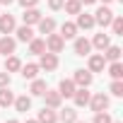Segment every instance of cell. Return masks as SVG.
Returning <instances> with one entry per match:
<instances>
[{
    "instance_id": "1",
    "label": "cell",
    "mask_w": 123,
    "mask_h": 123,
    "mask_svg": "<svg viewBox=\"0 0 123 123\" xmlns=\"http://www.w3.org/2000/svg\"><path fill=\"white\" fill-rule=\"evenodd\" d=\"M63 48H65V39L60 34H48L46 36V51L48 53H60Z\"/></svg>"
},
{
    "instance_id": "2",
    "label": "cell",
    "mask_w": 123,
    "mask_h": 123,
    "mask_svg": "<svg viewBox=\"0 0 123 123\" xmlns=\"http://www.w3.org/2000/svg\"><path fill=\"white\" fill-rule=\"evenodd\" d=\"M39 68H43L46 73H53V70L58 68V53L43 51V53H41V60H39Z\"/></svg>"
},
{
    "instance_id": "3",
    "label": "cell",
    "mask_w": 123,
    "mask_h": 123,
    "mask_svg": "<svg viewBox=\"0 0 123 123\" xmlns=\"http://www.w3.org/2000/svg\"><path fill=\"white\" fill-rule=\"evenodd\" d=\"M109 97L104 94V92H99V94H94V97H89V106H92V111L97 113V111H106L109 109Z\"/></svg>"
},
{
    "instance_id": "4",
    "label": "cell",
    "mask_w": 123,
    "mask_h": 123,
    "mask_svg": "<svg viewBox=\"0 0 123 123\" xmlns=\"http://www.w3.org/2000/svg\"><path fill=\"white\" fill-rule=\"evenodd\" d=\"M111 19H113V12H111V7H99L97 12H94V24H101V27H109L111 24Z\"/></svg>"
},
{
    "instance_id": "5",
    "label": "cell",
    "mask_w": 123,
    "mask_h": 123,
    "mask_svg": "<svg viewBox=\"0 0 123 123\" xmlns=\"http://www.w3.org/2000/svg\"><path fill=\"white\" fill-rule=\"evenodd\" d=\"M41 97L46 99V106H48V109H60V101H63V97H60L58 89H46Z\"/></svg>"
},
{
    "instance_id": "6",
    "label": "cell",
    "mask_w": 123,
    "mask_h": 123,
    "mask_svg": "<svg viewBox=\"0 0 123 123\" xmlns=\"http://www.w3.org/2000/svg\"><path fill=\"white\" fill-rule=\"evenodd\" d=\"M104 68H106V58H104V53H94V55H89V73H104Z\"/></svg>"
},
{
    "instance_id": "7",
    "label": "cell",
    "mask_w": 123,
    "mask_h": 123,
    "mask_svg": "<svg viewBox=\"0 0 123 123\" xmlns=\"http://www.w3.org/2000/svg\"><path fill=\"white\" fill-rule=\"evenodd\" d=\"M73 82H75L77 87H89V85H92V73H89V70H75Z\"/></svg>"
},
{
    "instance_id": "8",
    "label": "cell",
    "mask_w": 123,
    "mask_h": 123,
    "mask_svg": "<svg viewBox=\"0 0 123 123\" xmlns=\"http://www.w3.org/2000/svg\"><path fill=\"white\" fill-rule=\"evenodd\" d=\"M22 19H24V24H39V19H41V12L36 10V7H24V15H22Z\"/></svg>"
},
{
    "instance_id": "9",
    "label": "cell",
    "mask_w": 123,
    "mask_h": 123,
    "mask_svg": "<svg viewBox=\"0 0 123 123\" xmlns=\"http://www.w3.org/2000/svg\"><path fill=\"white\" fill-rule=\"evenodd\" d=\"M39 123H58V113L53 111V109H48V106H43L41 111H39V118H36Z\"/></svg>"
},
{
    "instance_id": "10",
    "label": "cell",
    "mask_w": 123,
    "mask_h": 123,
    "mask_svg": "<svg viewBox=\"0 0 123 123\" xmlns=\"http://www.w3.org/2000/svg\"><path fill=\"white\" fill-rule=\"evenodd\" d=\"M12 31H15V17L0 15V34H12Z\"/></svg>"
},
{
    "instance_id": "11",
    "label": "cell",
    "mask_w": 123,
    "mask_h": 123,
    "mask_svg": "<svg viewBox=\"0 0 123 123\" xmlns=\"http://www.w3.org/2000/svg\"><path fill=\"white\" fill-rule=\"evenodd\" d=\"M15 46H17V41L12 39V36H3V39H0V53H5V55H12L15 53Z\"/></svg>"
},
{
    "instance_id": "12",
    "label": "cell",
    "mask_w": 123,
    "mask_h": 123,
    "mask_svg": "<svg viewBox=\"0 0 123 123\" xmlns=\"http://www.w3.org/2000/svg\"><path fill=\"white\" fill-rule=\"evenodd\" d=\"M89 51H92V41H87V39H75V55H89Z\"/></svg>"
},
{
    "instance_id": "13",
    "label": "cell",
    "mask_w": 123,
    "mask_h": 123,
    "mask_svg": "<svg viewBox=\"0 0 123 123\" xmlns=\"http://www.w3.org/2000/svg\"><path fill=\"white\" fill-rule=\"evenodd\" d=\"M89 92H87V87H80V89H75V94H73V99H75V106H87L89 104Z\"/></svg>"
},
{
    "instance_id": "14",
    "label": "cell",
    "mask_w": 123,
    "mask_h": 123,
    "mask_svg": "<svg viewBox=\"0 0 123 123\" xmlns=\"http://www.w3.org/2000/svg\"><path fill=\"white\" fill-rule=\"evenodd\" d=\"M75 89H77V85H75L73 80H60V85H58L60 97H73V94H75Z\"/></svg>"
},
{
    "instance_id": "15",
    "label": "cell",
    "mask_w": 123,
    "mask_h": 123,
    "mask_svg": "<svg viewBox=\"0 0 123 123\" xmlns=\"http://www.w3.org/2000/svg\"><path fill=\"white\" fill-rule=\"evenodd\" d=\"M77 29H92L94 27V15H87V12H80L77 15Z\"/></svg>"
},
{
    "instance_id": "16",
    "label": "cell",
    "mask_w": 123,
    "mask_h": 123,
    "mask_svg": "<svg viewBox=\"0 0 123 123\" xmlns=\"http://www.w3.org/2000/svg\"><path fill=\"white\" fill-rule=\"evenodd\" d=\"M39 31L41 34H53L55 31V19L53 17H41L39 19Z\"/></svg>"
},
{
    "instance_id": "17",
    "label": "cell",
    "mask_w": 123,
    "mask_h": 123,
    "mask_svg": "<svg viewBox=\"0 0 123 123\" xmlns=\"http://www.w3.org/2000/svg\"><path fill=\"white\" fill-rule=\"evenodd\" d=\"M60 36H63V39H75L77 36V27L73 22H63V24H60Z\"/></svg>"
},
{
    "instance_id": "18",
    "label": "cell",
    "mask_w": 123,
    "mask_h": 123,
    "mask_svg": "<svg viewBox=\"0 0 123 123\" xmlns=\"http://www.w3.org/2000/svg\"><path fill=\"white\" fill-rule=\"evenodd\" d=\"M17 39H19V41H24V43H29V41L34 39V31H31V27H29V24H22V27L17 29Z\"/></svg>"
},
{
    "instance_id": "19",
    "label": "cell",
    "mask_w": 123,
    "mask_h": 123,
    "mask_svg": "<svg viewBox=\"0 0 123 123\" xmlns=\"http://www.w3.org/2000/svg\"><path fill=\"white\" fill-rule=\"evenodd\" d=\"M92 46H94V48H99V51H104L106 46H111L109 34H104V31H101V34H97V36H94V41H92Z\"/></svg>"
},
{
    "instance_id": "20",
    "label": "cell",
    "mask_w": 123,
    "mask_h": 123,
    "mask_svg": "<svg viewBox=\"0 0 123 123\" xmlns=\"http://www.w3.org/2000/svg\"><path fill=\"white\" fill-rule=\"evenodd\" d=\"M43 51H46V41H43V39H31V41H29V53L41 55Z\"/></svg>"
},
{
    "instance_id": "21",
    "label": "cell",
    "mask_w": 123,
    "mask_h": 123,
    "mask_svg": "<svg viewBox=\"0 0 123 123\" xmlns=\"http://www.w3.org/2000/svg\"><path fill=\"white\" fill-rule=\"evenodd\" d=\"M19 70H22V77H24V80H34V77L39 75V65H36V63H29V65H22Z\"/></svg>"
},
{
    "instance_id": "22",
    "label": "cell",
    "mask_w": 123,
    "mask_h": 123,
    "mask_svg": "<svg viewBox=\"0 0 123 123\" xmlns=\"http://www.w3.org/2000/svg\"><path fill=\"white\" fill-rule=\"evenodd\" d=\"M12 104H15V109H17V111H22V113H27V111L31 109V99H29L27 94H24V97H17Z\"/></svg>"
},
{
    "instance_id": "23",
    "label": "cell",
    "mask_w": 123,
    "mask_h": 123,
    "mask_svg": "<svg viewBox=\"0 0 123 123\" xmlns=\"http://www.w3.org/2000/svg\"><path fill=\"white\" fill-rule=\"evenodd\" d=\"M63 7H65L68 15H80L82 12V3H80V0H65Z\"/></svg>"
},
{
    "instance_id": "24",
    "label": "cell",
    "mask_w": 123,
    "mask_h": 123,
    "mask_svg": "<svg viewBox=\"0 0 123 123\" xmlns=\"http://www.w3.org/2000/svg\"><path fill=\"white\" fill-rule=\"evenodd\" d=\"M46 89H48V87H46V82H43V80H36V77L31 80V87H29V92H31L34 97H41Z\"/></svg>"
},
{
    "instance_id": "25",
    "label": "cell",
    "mask_w": 123,
    "mask_h": 123,
    "mask_svg": "<svg viewBox=\"0 0 123 123\" xmlns=\"http://www.w3.org/2000/svg\"><path fill=\"white\" fill-rule=\"evenodd\" d=\"M22 68V60L17 58V55H7V60H5V70L7 73H17Z\"/></svg>"
},
{
    "instance_id": "26",
    "label": "cell",
    "mask_w": 123,
    "mask_h": 123,
    "mask_svg": "<svg viewBox=\"0 0 123 123\" xmlns=\"http://www.w3.org/2000/svg\"><path fill=\"white\" fill-rule=\"evenodd\" d=\"M58 121H63V123H75L77 121V111L75 109H63L58 116Z\"/></svg>"
},
{
    "instance_id": "27",
    "label": "cell",
    "mask_w": 123,
    "mask_h": 123,
    "mask_svg": "<svg viewBox=\"0 0 123 123\" xmlns=\"http://www.w3.org/2000/svg\"><path fill=\"white\" fill-rule=\"evenodd\" d=\"M104 58L111 60V63H113V60H121V48L118 46H106L104 48Z\"/></svg>"
},
{
    "instance_id": "28",
    "label": "cell",
    "mask_w": 123,
    "mask_h": 123,
    "mask_svg": "<svg viewBox=\"0 0 123 123\" xmlns=\"http://www.w3.org/2000/svg\"><path fill=\"white\" fill-rule=\"evenodd\" d=\"M109 75L113 80H121L123 77V65H121V60H113V63L109 65Z\"/></svg>"
},
{
    "instance_id": "29",
    "label": "cell",
    "mask_w": 123,
    "mask_h": 123,
    "mask_svg": "<svg viewBox=\"0 0 123 123\" xmlns=\"http://www.w3.org/2000/svg\"><path fill=\"white\" fill-rule=\"evenodd\" d=\"M15 101V94L7 92V87H0V106H10Z\"/></svg>"
},
{
    "instance_id": "30",
    "label": "cell",
    "mask_w": 123,
    "mask_h": 123,
    "mask_svg": "<svg viewBox=\"0 0 123 123\" xmlns=\"http://www.w3.org/2000/svg\"><path fill=\"white\" fill-rule=\"evenodd\" d=\"M111 29H113V34H118V36H121V31H123V17L113 15V19H111Z\"/></svg>"
},
{
    "instance_id": "31",
    "label": "cell",
    "mask_w": 123,
    "mask_h": 123,
    "mask_svg": "<svg viewBox=\"0 0 123 123\" xmlns=\"http://www.w3.org/2000/svg\"><path fill=\"white\" fill-rule=\"evenodd\" d=\"M109 89H111V94H113V97H123V82H121V80H113Z\"/></svg>"
},
{
    "instance_id": "32",
    "label": "cell",
    "mask_w": 123,
    "mask_h": 123,
    "mask_svg": "<svg viewBox=\"0 0 123 123\" xmlns=\"http://www.w3.org/2000/svg\"><path fill=\"white\" fill-rule=\"evenodd\" d=\"M94 123H111V116H109L106 111H97V116H94Z\"/></svg>"
},
{
    "instance_id": "33",
    "label": "cell",
    "mask_w": 123,
    "mask_h": 123,
    "mask_svg": "<svg viewBox=\"0 0 123 123\" xmlns=\"http://www.w3.org/2000/svg\"><path fill=\"white\" fill-rule=\"evenodd\" d=\"M63 3L65 0H48V7L51 10H63Z\"/></svg>"
},
{
    "instance_id": "34",
    "label": "cell",
    "mask_w": 123,
    "mask_h": 123,
    "mask_svg": "<svg viewBox=\"0 0 123 123\" xmlns=\"http://www.w3.org/2000/svg\"><path fill=\"white\" fill-rule=\"evenodd\" d=\"M10 85V73H0V87H7Z\"/></svg>"
},
{
    "instance_id": "35",
    "label": "cell",
    "mask_w": 123,
    "mask_h": 123,
    "mask_svg": "<svg viewBox=\"0 0 123 123\" xmlns=\"http://www.w3.org/2000/svg\"><path fill=\"white\" fill-rule=\"evenodd\" d=\"M19 5H22V7H36L39 0H19Z\"/></svg>"
},
{
    "instance_id": "36",
    "label": "cell",
    "mask_w": 123,
    "mask_h": 123,
    "mask_svg": "<svg viewBox=\"0 0 123 123\" xmlns=\"http://www.w3.org/2000/svg\"><path fill=\"white\" fill-rule=\"evenodd\" d=\"M80 3H82V5H94L97 0H80Z\"/></svg>"
},
{
    "instance_id": "37",
    "label": "cell",
    "mask_w": 123,
    "mask_h": 123,
    "mask_svg": "<svg viewBox=\"0 0 123 123\" xmlns=\"http://www.w3.org/2000/svg\"><path fill=\"white\" fill-rule=\"evenodd\" d=\"M15 0H0V5H12Z\"/></svg>"
},
{
    "instance_id": "38",
    "label": "cell",
    "mask_w": 123,
    "mask_h": 123,
    "mask_svg": "<svg viewBox=\"0 0 123 123\" xmlns=\"http://www.w3.org/2000/svg\"><path fill=\"white\" fill-rule=\"evenodd\" d=\"M24 123H39V121H36V118H29V121H24Z\"/></svg>"
},
{
    "instance_id": "39",
    "label": "cell",
    "mask_w": 123,
    "mask_h": 123,
    "mask_svg": "<svg viewBox=\"0 0 123 123\" xmlns=\"http://www.w3.org/2000/svg\"><path fill=\"white\" fill-rule=\"evenodd\" d=\"M5 123H19V121H15V118H12V121H5Z\"/></svg>"
},
{
    "instance_id": "40",
    "label": "cell",
    "mask_w": 123,
    "mask_h": 123,
    "mask_svg": "<svg viewBox=\"0 0 123 123\" xmlns=\"http://www.w3.org/2000/svg\"><path fill=\"white\" fill-rule=\"evenodd\" d=\"M101 3H104V5H109V3H111V0H101Z\"/></svg>"
},
{
    "instance_id": "41",
    "label": "cell",
    "mask_w": 123,
    "mask_h": 123,
    "mask_svg": "<svg viewBox=\"0 0 123 123\" xmlns=\"http://www.w3.org/2000/svg\"><path fill=\"white\" fill-rule=\"evenodd\" d=\"M75 123H85V121H75Z\"/></svg>"
},
{
    "instance_id": "42",
    "label": "cell",
    "mask_w": 123,
    "mask_h": 123,
    "mask_svg": "<svg viewBox=\"0 0 123 123\" xmlns=\"http://www.w3.org/2000/svg\"><path fill=\"white\" fill-rule=\"evenodd\" d=\"M111 123H113V121H111ZM116 123H118V121H116Z\"/></svg>"
}]
</instances>
